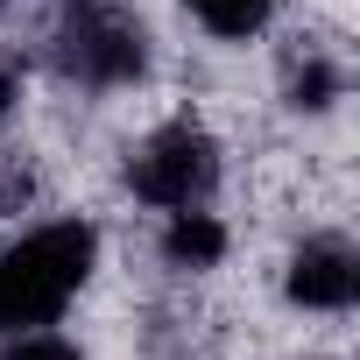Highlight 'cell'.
<instances>
[{
	"instance_id": "1",
	"label": "cell",
	"mask_w": 360,
	"mask_h": 360,
	"mask_svg": "<svg viewBox=\"0 0 360 360\" xmlns=\"http://www.w3.org/2000/svg\"><path fill=\"white\" fill-rule=\"evenodd\" d=\"M92 255H99V233L85 219H50V226L22 233L8 255H0V339L50 325L85 290Z\"/></svg>"
},
{
	"instance_id": "2",
	"label": "cell",
	"mask_w": 360,
	"mask_h": 360,
	"mask_svg": "<svg viewBox=\"0 0 360 360\" xmlns=\"http://www.w3.org/2000/svg\"><path fill=\"white\" fill-rule=\"evenodd\" d=\"M127 184H134V198H148V205H162V212H191V205H205L212 184H219V148H212L205 127L169 120V127H155V134L127 155Z\"/></svg>"
},
{
	"instance_id": "3",
	"label": "cell",
	"mask_w": 360,
	"mask_h": 360,
	"mask_svg": "<svg viewBox=\"0 0 360 360\" xmlns=\"http://www.w3.org/2000/svg\"><path fill=\"white\" fill-rule=\"evenodd\" d=\"M57 71L78 85H127L148 71V36L120 8H78L57 29Z\"/></svg>"
},
{
	"instance_id": "4",
	"label": "cell",
	"mask_w": 360,
	"mask_h": 360,
	"mask_svg": "<svg viewBox=\"0 0 360 360\" xmlns=\"http://www.w3.org/2000/svg\"><path fill=\"white\" fill-rule=\"evenodd\" d=\"M290 304L304 311H346L360 297V255L339 240V233H311L297 255H290V276H283Z\"/></svg>"
},
{
	"instance_id": "5",
	"label": "cell",
	"mask_w": 360,
	"mask_h": 360,
	"mask_svg": "<svg viewBox=\"0 0 360 360\" xmlns=\"http://www.w3.org/2000/svg\"><path fill=\"white\" fill-rule=\"evenodd\" d=\"M162 255H169L176 269H212V262L226 255V226H219L205 205L169 212V226H162Z\"/></svg>"
},
{
	"instance_id": "6",
	"label": "cell",
	"mask_w": 360,
	"mask_h": 360,
	"mask_svg": "<svg viewBox=\"0 0 360 360\" xmlns=\"http://www.w3.org/2000/svg\"><path fill=\"white\" fill-rule=\"evenodd\" d=\"M184 8L212 29V36H226V43H240V36H255V29H269V15L283 8V0H184Z\"/></svg>"
},
{
	"instance_id": "7",
	"label": "cell",
	"mask_w": 360,
	"mask_h": 360,
	"mask_svg": "<svg viewBox=\"0 0 360 360\" xmlns=\"http://www.w3.org/2000/svg\"><path fill=\"white\" fill-rule=\"evenodd\" d=\"M0 360H85L71 339H57V332H8V339H0Z\"/></svg>"
},
{
	"instance_id": "8",
	"label": "cell",
	"mask_w": 360,
	"mask_h": 360,
	"mask_svg": "<svg viewBox=\"0 0 360 360\" xmlns=\"http://www.w3.org/2000/svg\"><path fill=\"white\" fill-rule=\"evenodd\" d=\"M290 92H297V106H325V99L339 92V71H325V64L311 57V64H304V71L290 78Z\"/></svg>"
},
{
	"instance_id": "9",
	"label": "cell",
	"mask_w": 360,
	"mask_h": 360,
	"mask_svg": "<svg viewBox=\"0 0 360 360\" xmlns=\"http://www.w3.org/2000/svg\"><path fill=\"white\" fill-rule=\"evenodd\" d=\"M8 113H15V71L0 64V120H8Z\"/></svg>"
}]
</instances>
